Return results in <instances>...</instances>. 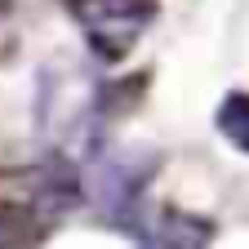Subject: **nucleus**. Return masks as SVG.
Listing matches in <instances>:
<instances>
[{
    "mask_svg": "<svg viewBox=\"0 0 249 249\" xmlns=\"http://www.w3.org/2000/svg\"><path fill=\"white\" fill-rule=\"evenodd\" d=\"M147 178H151V156H142L138 147H107L85 169V192L107 218H124L138 192L147 187Z\"/></svg>",
    "mask_w": 249,
    "mask_h": 249,
    "instance_id": "f257e3e1",
    "label": "nucleus"
},
{
    "mask_svg": "<svg viewBox=\"0 0 249 249\" xmlns=\"http://www.w3.org/2000/svg\"><path fill=\"white\" fill-rule=\"evenodd\" d=\"M142 249H209V223H200L192 213H169L151 227Z\"/></svg>",
    "mask_w": 249,
    "mask_h": 249,
    "instance_id": "f03ea898",
    "label": "nucleus"
},
{
    "mask_svg": "<svg viewBox=\"0 0 249 249\" xmlns=\"http://www.w3.org/2000/svg\"><path fill=\"white\" fill-rule=\"evenodd\" d=\"M213 124H218V134H223L231 147L249 151V93H227L218 116H213Z\"/></svg>",
    "mask_w": 249,
    "mask_h": 249,
    "instance_id": "7ed1b4c3",
    "label": "nucleus"
}]
</instances>
